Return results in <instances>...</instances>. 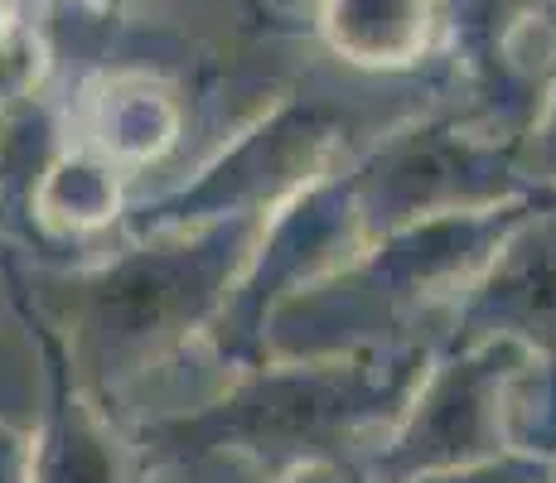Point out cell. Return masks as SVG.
<instances>
[{"label":"cell","instance_id":"5","mask_svg":"<svg viewBox=\"0 0 556 483\" xmlns=\"http://www.w3.org/2000/svg\"><path fill=\"white\" fill-rule=\"evenodd\" d=\"M349 122L329 102L281 97L271 112L228 136L208 160L179 185L151 193L126 208L116 238L194 228L213 218H266L315 179L349 165Z\"/></svg>","mask_w":556,"mask_h":483},{"label":"cell","instance_id":"16","mask_svg":"<svg viewBox=\"0 0 556 483\" xmlns=\"http://www.w3.org/2000/svg\"><path fill=\"white\" fill-rule=\"evenodd\" d=\"M0 483H29V425L0 421Z\"/></svg>","mask_w":556,"mask_h":483},{"label":"cell","instance_id":"4","mask_svg":"<svg viewBox=\"0 0 556 483\" xmlns=\"http://www.w3.org/2000/svg\"><path fill=\"white\" fill-rule=\"evenodd\" d=\"M363 238L532 199L522 141L469 116H416L344 165Z\"/></svg>","mask_w":556,"mask_h":483},{"label":"cell","instance_id":"17","mask_svg":"<svg viewBox=\"0 0 556 483\" xmlns=\"http://www.w3.org/2000/svg\"><path fill=\"white\" fill-rule=\"evenodd\" d=\"M262 483H368L358 465L349 459H325V465H301V469H286L276 479H262Z\"/></svg>","mask_w":556,"mask_h":483},{"label":"cell","instance_id":"14","mask_svg":"<svg viewBox=\"0 0 556 483\" xmlns=\"http://www.w3.org/2000/svg\"><path fill=\"white\" fill-rule=\"evenodd\" d=\"M522 175H528L532 189L556 193V68L538 97L528 131H522Z\"/></svg>","mask_w":556,"mask_h":483},{"label":"cell","instance_id":"7","mask_svg":"<svg viewBox=\"0 0 556 483\" xmlns=\"http://www.w3.org/2000/svg\"><path fill=\"white\" fill-rule=\"evenodd\" d=\"M363 242L368 238H363L344 169L315 179L295 199H286L281 208L266 213L248 262H242L238 281H232L208 339H203V358L218 368V382L228 372L262 363L266 319L291 295H301L305 285L339 271Z\"/></svg>","mask_w":556,"mask_h":483},{"label":"cell","instance_id":"15","mask_svg":"<svg viewBox=\"0 0 556 483\" xmlns=\"http://www.w3.org/2000/svg\"><path fill=\"white\" fill-rule=\"evenodd\" d=\"M556 459L542 455H498L484 459V465H465V469H441V474H421V479H406V483H547L552 479Z\"/></svg>","mask_w":556,"mask_h":483},{"label":"cell","instance_id":"19","mask_svg":"<svg viewBox=\"0 0 556 483\" xmlns=\"http://www.w3.org/2000/svg\"><path fill=\"white\" fill-rule=\"evenodd\" d=\"M10 256H15V252H10V242H5V223H0V266H5Z\"/></svg>","mask_w":556,"mask_h":483},{"label":"cell","instance_id":"20","mask_svg":"<svg viewBox=\"0 0 556 483\" xmlns=\"http://www.w3.org/2000/svg\"><path fill=\"white\" fill-rule=\"evenodd\" d=\"M0 309H10V290H5V281H0ZM10 315H15V309H10ZM5 315V319H10Z\"/></svg>","mask_w":556,"mask_h":483},{"label":"cell","instance_id":"3","mask_svg":"<svg viewBox=\"0 0 556 483\" xmlns=\"http://www.w3.org/2000/svg\"><path fill=\"white\" fill-rule=\"evenodd\" d=\"M538 199L547 193L368 238L339 271L305 285L266 319L262 358H334L441 343L455 300Z\"/></svg>","mask_w":556,"mask_h":483},{"label":"cell","instance_id":"18","mask_svg":"<svg viewBox=\"0 0 556 483\" xmlns=\"http://www.w3.org/2000/svg\"><path fill=\"white\" fill-rule=\"evenodd\" d=\"M141 483H208V479L189 465H155V459H141Z\"/></svg>","mask_w":556,"mask_h":483},{"label":"cell","instance_id":"13","mask_svg":"<svg viewBox=\"0 0 556 483\" xmlns=\"http://www.w3.org/2000/svg\"><path fill=\"white\" fill-rule=\"evenodd\" d=\"M39 402H45V353L15 309L0 319V421L35 425Z\"/></svg>","mask_w":556,"mask_h":483},{"label":"cell","instance_id":"8","mask_svg":"<svg viewBox=\"0 0 556 483\" xmlns=\"http://www.w3.org/2000/svg\"><path fill=\"white\" fill-rule=\"evenodd\" d=\"M484 339H508L538 358H556V193L513 223L441 329V343Z\"/></svg>","mask_w":556,"mask_h":483},{"label":"cell","instance_id":"12","mask_svg":"<svg viewBox=\"0 0 556 483\" xmlns=\"http://www.w3.org/2000/svg\"><path fill=\"white\" fill-rule=\"evenodd\" d=\"M315 29L339 63L363 73L421 68L445 35V0H319Z\"/></svg>","mask_w":556,"mask_h":483},{"label":"cell","instance_id":"11","mask_svg":"<svg viewBox=\"0 0 556 483\" xmlns=\"http://www.w3.org/2000/svg\"><path fill=\"white\" fill-rule=\"evenodd\" d=\"M126 208H131V175L63 136L25 189V232L45 242V252L92 246L116 238Z\"/></svg>","mask_w":556,"mask_h":483},{"label":"cell","instance_id":"10","mask_svg":"<svg viewBox=\"0 0 556 483\" xmlns=\"http://www.w3.org/2000/svg\"><path fill=\"white\" fill-rule=\"evenodd\" d=\"M68 141L98 150L122 175H151L160 169L189 131V106L175 82L146 68H106L92 73L63 106Z\"/></svg>","mask_w":556,"mask_h":483},{"label":"cell","instance_id":"6","mask_svg":"<svg viewBox=\"0 0 556 483\" xmlns=\"http://www.w3.org/2000/svg\"><path fill=\"white\" fill-rule=\"evenodd\" d=\"M538 353L508 339L435 343L421 382L412 386L402 416L358 459L368 483H406L441 469L484 465L513 455L508 392Z\"/></svg>","mask_w":556,"mask_h":483},{"label":"cell","instance_id":"2","mask_svg":"<svg viewBox=\"0 0 556 483\" xmlns=\"http://www.w3.org/2000/svg\"><path fill=\"white\" fill-rule=\"evenodd\" d=\"M435 343L334 358H262L189 406L131 421L141 459L189 465L208 483H262L286 469L358 465L402 416Z\"/></svg>","mask_w":556,"mask_h":483},{"label":"cell","instance_id":"22","mask_svg":"<svg viewBox=\"0 0 556 483\" xmlns=\"http://www.w3.org/2000/svg\"><path fill=\"white\" fill-rule=\"evenodd\" d=\"M552 378H556V358H552Z\"/></svg>","mask_w":556,"mask_h":483},{"label":"cell","instance_id":"9","mask_svg":"<svg viewBox=\"0 0 556 483\" xmlns=\"http://www.w3.org/2000/svg\"><path fill=\"white\" fill-rule=\"evenodd\" d=\"M25 325L45 353V402L29 425V483H141L131 425L73 378L49 329L35 319Z\"/></svg>","mask_w":556,"mask_h":483},{"label":"cell","instance_id":"21","mask_svg":"<svg viewBox=\"0 0 556 483\" xmlns=\"http://www.w3.org/2000/svg\"><path fill=\"white\" fill-rule=\"evenodd\" d=\"M547 483H556V465H552V479H547Z\"/></svg>","mask_w":556,"mask_h":483},{"label":"cell","instance_id":"1","mask_svg":"<svg viewBox=\"0 0 556 483\" xmlns=\"http://www.w3.org/2000/svg\"><path fill=\"white\" fill-rule=\"evenodd\" d=\"M262 218H213L194 228L112 238L92 262L0 266L10 305L63 348L73 378L122 406L185 353H203L213 319L248 262Z\"/></svg>","mask_w":556,"mask_h":483}]
</instances>
